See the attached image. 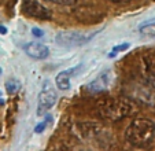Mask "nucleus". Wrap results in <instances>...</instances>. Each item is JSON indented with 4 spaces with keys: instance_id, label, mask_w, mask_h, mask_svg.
<instances>
[{
    "instance_id": "nucleus-1",
    "label": "nucleus",
    "mask_w": 155,
    "mask_h": 151,
    "mask_svg": "<svg viewBox=\"0 0 155 151\" xmlns=\"http://www.w3.org/2000/svg\"><path fill=\"white\" fill-rule=\"evenodd\" d=\"M96 110L102 118L118 121L136 111V105L128 98H104L97 102Z\"/></svg>"
},
{
    "instance_id": "nucleus-2",
    "label": "nucleus",
    "mask_w": 155,
    "mask_h": 151,
    "mask_svg": "<svg viewBox=\"0 0 155 151\" xmlns=\"http://www.w3.org/2000/svg\"><path fill=\"white\" fill-rule=\"evenodd\" d=\"M126 142L133 147H148L155 140V122L148 118H136L126 129Z\"/></svg>"
},
{
    "instance_id": "nucleus-3",
    "label": "nucleus",
    "mask_w": 155,
    "mask_h": 151,
    "mask_svg": "<svg viewBox=\"0 0 155 151\" xmlns=\"http://www.w3.org/2000/svg\"><path fill=\"white\" fill-rule=\"evenodd\" d=\"M96 33L92 35H84V33H78V32H73V30H62L56 35L55 40L56 44L64 48H71V47H81L84 44L89 43L91 39Z\"/></svg>"
},
{
    "instance_id": "nucleus-4",
    "label": "nucleus",
    "mask_w": 155,
    "mask_h": 151,
    "mask_svg": "<svg viewBox=\"0 0 155 151\" xmlns=\"http://www.w3.org/2000/svg\"><path fill=\"white\" fill-rule=\"evenodd\" d=\"M56 100H58V95L56 91L54 89L52 85H50V82H45L41 89V92L38 93V103H37V116L43 117L45 116L47 111H50L51 109L55 106Z\"/></svg>"
},
{
    "instance_id": "nucleus-5",
    "label": "nucleus",
    "mask_w": 155,
    "mask_h": 151,
    "mask_svg": "<svg viewBox=\"0 0 155 151\" xmlns=\"http://www.w3.org/2000/svg\"><path fill=\"white\" fill-rule=\"evenodd\" d=\"M22 12L28 17L37 19H50L51 11L38 0H22Z\"/></svg>"
},
{
    "instance_id": "nucleus-6",
    "label": "nucleus",
    "mask_w": 155,
    "mask_h": 151,
    "mask_svg": "<svg viewBox=\"0 0 155 151\" xmlns=\"http://www.w3.org/2000/svg\"><path fill=\"white\" fill-rule=\"evenodd\" d=\"M113 80H114V74L111 70H106L102 74H99L91 84L88 85V88L92 92H103V91L108 89L113 85Z\"/></svg>"
},
{
    "instance_id": "nucleus-7",
    "label": "nucleus",
    "mask_w": 155,
    "mask_h": 151,
    "mask_svg": "<svg viewBox=\"0 0 155 151\" xmlns=\"http://www.w3.org/2000/svg\"><path fill=\"white\" fill-rule=\"evenodd\" d=\"M24 51L26 52L28 56H30L33 59H37V61H43V59L48 58V55H50V48L41 43H37V41H32V43L25 44Z\"/></svg>"
},
{
    "instance_id": "nucleus-8",
    "label": "nucleus",
    "mask_w": 155,
    "mask_h": 151,
    "mask_svg": "<svg viewBox=\"0 0 155 151\" xmlns=\"http://www.w3.org/2000/svg\"><path fill=\"white\" fill-rule=\"evenodd\" d=\"M78 70V66L76 67H70L68 70H62L55 79V84L56 87L61 91H68L70 88V82H71V77L76 74V72Z\"/></svg>"
},
{
    "instance_id": "nucleus-9",
    "label": "nucleus",
    "mask_w": 155,
    "mask_h": 151,
    "mask_svg": "<svg viewBox=\"0 0 155 151\" xmlns=\"http://www.w3.org/2000/svg\"><path fill=\"white\" fill-rule=\"evenodd\" d=\"M141 62H143L144 73L147 77L150 76H155V49H147L141 56Z\"/></svg>"
},
{
    "instance_id": "nucleus-10",
    "label": "nucleus",
    "mask_w": 155,
    "mask_h": 151,
    "mask_svg": "<svg viewBox=\"0 0 155 151\" xmlns=\"http://www.w3.org/2000/svg\"><path fill=\"white\" fill-rule=\"evenodd\" d=\"M139 33H140L143 37H148V39L155 37V21L144 22L143 25H140V26H139Z\"/></svg>"
},
{
    "instance_id": "nucleus-11",
    "label": "nucleus",
    "mask_w": 155,
    "mask_h": 151,
    "mask_svg": "<svg viewBox=\"0 0 155 151\" xmlns=\"http://www.w3.org/2000/svg\"><path fill=\"white\" fill-rule=\"evenodd\" d=\"M19 88H21V82L18 81L17 79H11V80H7L6 81V89L10 95L17 93L18 91H19Z\"/></svg>"
},
{
    "instance_id": "nucleus-12",
    "label": "nucleus",
    "mask_w": 155,
    "mask_h": 151,
    "mask_svg": "<svg viewBox=\"0 0 155 151\" xmlns=\"http://www.w3.org/2000/svg\"><path fill=\"white\" fill-rule=\"evenodd\" d=\"M51 124H52V117H51V116H45V118H44L40 124L36 125L35 132H36V133H41V132L45 131V128H47L48 125H51Z\"/></svg>"
},
{
    "instance_id": "nucleus-13",
    "label": "nucleus",
    "mask_w": 155,
    "mask_h": 151,
    "mask_svg": "<svg viewBox=\"0 0 155 151\" xmlns=\"http://www.w3.org/2000/svg\"><path fill=\"white\" fill-rule=\"evenodd\" d=\"M130 47V44L129 43H124V44H118V45L113 47L111 49V52L108 54V58H114L115 55H117L118 52H124V51H126V49Z\"/></svg>"
},
{
    "instance_id": "nucleus-14",
    "label": "nucleus",
    "mask_w": 155,
    "mask_h": 151,
    "mask_svg": "<svg viewBox=\"0 0 155 151\" xmlns=\"http://www.w3.org/2000/svg\"><path fill=\"white\" fill-rule=\"evenodd\" d=\"M48 2L55 3V4H62V6H73L78 0H48Z\"/></svg>"
},
{
    "instance_id": "nucleus-15",
    "label": "nucleus",
    "mask_w": 155,
    "mask_h": 151,
    "mask_svg": "<svg viewBox=\"0 0 155 151\" xmlns=\"http://www.w3.org/2000/svg\"><path fill=\"white\" fill-rule=\"evenodd\" d=\"M32 35L35 36V37L40 39V37H43V36H44V32L41 29H38V28H33V29H32Z\"/></svg>"
},
{
    "instance_id": "nucleus-16",
    "label": "nucleus",
    "mask_w": 155,
    "mask_h": 151,
    "mask_svg": "<svg viewBox=\"0 0 155 151\" xmlns=\"http://www.w3.org/2000/svg\"><path fill=\"white\" fill-rule=\"evenodd\" d=\"M108 2L115 3V4H126V3H130V2H133V0H108Z\"/></svg>"
},
{
    "instance_id": "nucleus-17",
    "label": "nucleus",
    "mask_w": 155,
    "mask_h": 151,
    "mask_svg": "<svg viewBox=\"0 0 155 151\" xmlns=\"http://www.w3.org/2000/svg\"><path fill=\"white\" fill-rule=\"evenodd\" d=\"M0 33H2V35H6V33H7L6 26H2V25H0Z\"/></svg>"
},
{
    "instance_id": "nucleus-18",
    "label": "nucleus",
    "mask_w": 155,
    "mask_h": 151,
    "mask_svg": "<svg viewBox=\"0 0 155 151\" xmlns=\"http://www.w3.org/2000/svg\"><path fill=\"white\" fill-rule=\"evenodd\" d=\"M2 73H3V70H2V67H0V76H2Z\"/></svg>"
}]
</instances>
